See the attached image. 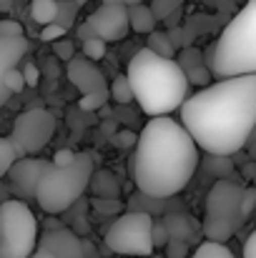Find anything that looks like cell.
Returning a JSON list of instances; mask_svg holds the SVG:
<instances>
[{"label": "cell", "instance_id": "ffe728a7", "mask_svg": "<svg viewBox=\"0 0 256 258\" xmlns=\"http://www.w3.org/2000/svg\"><path fill=\"white\" fill-rule=\"evenodd\" d=\"M188 258H234V253H231V248H229L224 241H211V238H206L203 243H198V246L191 251Z\"/></svg>", "mask_w": 256, "mask_h": 258}, {"label": "cell", "instance_id": "30bf717a", "mask_svg": "<svg viewBox=\"0 0 256 258\" xmlns=\"http://www.w3.org/2000/svg\"><path fill=\"white\" fill-rule=\"evenodd\" d=\"M68 81L81 90V110H95V108H103L106 100L111 98V88L106 83L100 68H95V60L90 58H73L68 60Z\"/></svg>", "mask_w": 256, "mask_h": 258}, {"label": "cell", "instance_id": "d6a6232c", "mask_svg": "<svg viewBox=\"0 0 256 258\" xmlns=\"http://www.w3.org/2000/svg\"><path fill=\"white\" fill-rule=\"evenodd\" d=\"M136 143H138V136L131 133V131H118L113 136V146H118V148H128V146L136 148Z\"/></svg>", "mask_w": 256, "mask_h": 258}, {"label": "cell", "instance_id": "e0dca14e", "mask_svg": "<svg viewBox=\"0 0 256 258\" xmlns=\"http://www.w3.org/2000/svg\"><path fill=\"white\" fill-rule=\"evenodd\" d=\"M61 3L58 0H30V18L38 25H48L58 20Z\"/></svg>", "mask_w": 256, "mask_h": 258}, {"label": "cell", "instance_id": "9c48e42d", "mask_svg": "<svg viewBox=\"0 0 256 258\" xmlns=\"http://www.w3.org/2000/svg\"><path fill=\"white\" fill-rule=\"evenodd\" d=\"M53 133H56V115L48 108H28L15 118L10 138L15 141L20 156L25 158L28 153L43 151L50 143Z\"/></svg>", "mask_w": 256, "mask_h": 258}, {"label": "cell", "instance_id": "4316f807", "mask_svg": "<svg viewBox=\"0 0 256 258\" xmlns=\"http://www.w3.org/2000/svg\"><path fill=\"white\" fill-rule=\"evenodd\" d=\"M90 206H93L98 213H103V216L121 213V201H118V198H103V196H95V198L90 201Z\"/></svg>", "mask_w": 256, "mask_h": 258}, {"label": "cell", "instance_id": "4fadbf2b", "mask_svg": "<svg viewBox=\"0 0 256 258\" xmlns=\"http://www.w3.org/2000/svg\"><path fill=\"white\" fill-rule=\"evenodd\" d=\"M40 248L56 253L58 258H83L85 256V238H78L76 231L71 228H56V231H43Z\"/></svg>", "mask_w": 256, "mask_h": 258}, {"label": "cell", "instance_id": "ba28073f", "mask_svg": "<svg viewBox=\"0 0 256 258\" xmlns=\"http://www.w3.org/2000/svg\"><path fill=\"white\" fill-rule=\"evenodd\" d=\"M153 223H156V218L146 211H128V213L118 216L103 233L106 248L118 256L148 258L156 251Z\"/></svg>", "mask_w": 256, "mask_h": 258}, {"label": "cell", "instance_id": "44dd1931", "mask_svg": "<svg viewBox=\"0 0 256 258\" xmlns=\"http://www.w3.org/2000/svg\"><path fill=\"white\" fill-rule=\"evenodd\" d=\"M23 156H20V151H18V146H15V141L8 136V138H3L0 141V175H8L10 168L20 161Z\"/></svg>", "mask_w": 256, "mask_h": 258}, {"label": "cell", "instance_id": "cb8c5ba5", "mask_svg": "<svg viewBox=\"0 0 256 258\" xmlns=\"http://www.w3.org/2000/svg\"><path fill=\"white\" fill-rule=\"evenodd\" d=\"M0 83H3V86H8L13 93H20L23 88L28 86V83H25V73H23L20 68L3 71V73H0Z\"/></svg>", "mask_w": 256, "mask_h": 258}, {"label": "cell", "instance_id": "d590c367", "mask_svg": "<svg viewBox=\"0 0 256 258\" xmlns=\"http://www.w3.org/2000/svg\"><path fill=\"white\" fill-rule=\"evenodd\" d=\"M23 73H25V83L30 88L38 86V81H40V71H38V66L35 63H25L23 66Z\"/></svg>", "mask_w": 256, "mask_h": 258}, {"label": "cell", "instance_id": "7bdbcfd3", "mask_svg": "<svg viewBox=\"0 0 256 258\" xmlns=\"http://www.w3.org/2000/svg\"><path fill=\"white\" fill-rule=\"evenodd\" d=\"M30 258H58L56 256V253H50V251H45V248H40V246H38V251H35V253H33V256Z\"/></svg>", "mask_w": 256, "mask_h": 258}, {"label": "cell", "instance_id": "83f0119b", "mask_svg": "<svg viewBox=\"0 0 256 258\" xmlns=\"http://www.w3.org/2000/svg\"><path fill=\"white\" fill-rule=\"evenodd\" d=\"M61 38H66V25L63 23H48V25H43V30H40V40H45V43H56V40H61Z\"/></svg>", "mask_w": 256, "mask_h": 258}, {"label": "cell", "instance_id": "b9f144b4", "mask_svg": "<svg viewBox=\"0 0 256 258\" xmlns=\"http://www.w3.org/2000/svg\"><path fill=\"white\" fill-rule=\"evenodd\" d=\"M83 258H100V253L95 251V246L90 241H85V256Z\"/></svg>", "mask_w": 256, "mask_h": 258}, {"label": "cell", "instance_id": "e575fe53", "mask_svg": "<svg viewBox=\"0 0 256 258\" xmlns=\"http://www.w3.org/2000/svg\"><path fill=\"white\" fill-rule=\"evenodd\" d=\"M25 30H23V25L18 23V20H3L0 23V35H23Z\"/></svg>", "mask_w": 256, "mask_h": 258}, {"label": "cell", "instance_id": "d6986e66", "mask_svg": "<svg viewBox=\"0 0 256 258\" xmlns=\"http://www.w3.org/2000/svg\"><path fill=\"white\" fill-rule=\"evenodd\" d=\"M203 168H206V173H211L214 178H234V161H231V156L206 153Z\"/></svg>", "mask_w": 256, "mask_h": 258}, {"label": "cell", "instance_id": "5b68a950", "mask_svg": "<svg viewBox=\"0 0 256 258\" xmlns=\"http://www.w3.org/2000/svg\"><path fill=\"white\" fill-rule=\"evenodd\" d=\"M93 173L95 171H93L90 153H78L76 161L66 163V166L50 163V168L43 173V178L38 183L35 203L45 213H56V216L68 211L73 203L81 201V196L90 188Z\"/></svg>", "mask_w": 256, "mask_h": 258}, {"label": "cell", "instance_id": "7402d4cb", "mask_svg": "<svg viewBox=\"0 0 256 258\" xmlns=\"http://www.w3.org/2000/svg\"><path fill=\"white\" fill-rule=\"evenodd\" d=\"M146 45H148L151 50L166 55V58H173V55H176V43H173L171 33H164V30H153V33H148Z\"/></svg>", "mask_w": 256, "mask_h": 258}, {"label": "cell", "instance_id": "8fae6325", "mask_svg": "<svg viewBox=\"0 0 256 258\" xmlns=\"http://www.w3.org/2000/svg\"><path fill=\"white\" fill-rule=\"evenodd\" d=\"M85 20L95 30V35L108 43L123 40L131 30V13L126 3H100V8H95Z\"/></svg>", "mask_w": 256, "mask_h": 258}, {"label": "cell", "instance_id": "277c9868", "mask_svg": "<svg viewBox=\"0 0 256 258\" xmlns=\"http://www.w3.org/2000/svg\"><path fill=\"white\" fill-rule=\"evenodd\" d=\"M209 66L216 78L256 73V0L231 18L209 50Z\"/></svg>", "mask_w": 256, "mask_h": 258}, {"label": "cell", "instance_id": "f546056e", "mask_svg": "<svg viewBox=\"0 0 256 258\" xmlns=\"http://www.w3.org/2000/svg\"><path fill=\"white\" fill-rule=\"evenodd\" d=\"M178 63L183 66V71H191V68L201 66V50H196V48H183V50L178 53Z\"/></svg>", "mask_w": 256, "mask_h": 258}, {"label": "cell", "instance_id": "6da1fadb", "mask_svg": "<svg viewBox=\"0 0 256 258\" xmlns=\"http://www.w3.org/2000/svg\"><path fill=\"white\" fill-rule=\"evenodd\" d=\"M181 123L203 153L234 156L256 128V73L219 78L181 105Z\"/></svg>", "mask_w": 256, "mask_h": 258}, {"label": "cell", "instance_id": "bcb514c9", "mask_svg": "<svg viewBox=\"0 0 256 258\" xmlns=\"http://www.w3.org/2000/svg\"><path fill=\"white\" fill-rule=\"evenodd\" d=\"M76 3H78V5H85V3H90V0H76Z\"/></svg>", "mask_w": 256, "mask_h": 258}, {"label": "cell", "instance_id": "f35d334b", "mask_svg": "<svg viewBox=\"0 0 256 258\" xmlns=\"http://www.w3.org/2000/svg\"><path fill=\"white\" fill-rule=\"evenodd\" d=\"M71 18H73V13H71V8H68V3H66V0H61V10H58V23H63V25L68 28V23H71Z\"/></svg>", "mask_w": 256, "mask_h": 258}, {"label": "cell", "instance_id": "8d00e7d4", "mask_svg": "<svg viewBox=\"0 0 256 258\" xmlns=\"http://www.w3.org/2000/svg\"><path fill=\"white\" fill-rule=\"evenodd\" d=\"M76 156H78V153H73L71 148H61V151L53 156V163H58V166H66V163H73V161H76Z\"/></svg>", "mask_w": 256, "mask_h": 258}, {"label": "cell", "instance_id": "603a6c76", "mask_svg": "<svg viewBox=\"0 0 256 258\" xmlns=\"http://www.w3.org/2000/svg\"><path fill=\"white\" fill-rule=\"evenodd\" d=\"M111 98H113L116 103H121V105H126V103L136 100V93H133V86H131L128 73H126V76L113 78V83H111Z\"/></svg>", "mask_w": 256, "mask_h": 258}, {"label": "cell", "instance_id": "ee69618b", "mask_svg": "<svg viewBox=\"0 0 256 258\" xmlns=\"http://www.w3.org/2000/svg\"><path fill=\"white\" fill-rule=\"evenodd\" d=\"M0 86H3V83H0ZM10 93H13L10 88L3 86V95H0V100H3V103H8V100H10Z\"/></svg>", "mask_w": 256, "mask_h": 258}, {"label": "cell", "instance_id": "3957f363", "mask_svg": "<svg viewBox=\"0 0 256 258\" xmlns=\"http://www.w3.org/2000/svg\"><path fill=\"white\" fill-rule=\"evenodd\" d=\"M128 78L141 110L153 115H169L181 108L188 98V73L176 58H166L148 45L141 48L128 63Z\"/></svg>", "mask_w": 256, "mask_h": 258}, {"label": "cell", "instance_id": "4dcf8cb0", "mask_svg": "<svg viewBox=\"0 0 256 258\" xmlns=\"http://www.w3.org/2000/svg\"><path fill=\"white\" fill-rule=\"evenodd\" d=\"M169 241L171 233L166 228V223H164V218H156V223H153V243H156V248H166Z\"/></svg>", "mask_w": 256, "mask_h": 258}, {"label": "cell", "instance_id": "7c38bea8", "mask_svg": "<svg viewBox=\"0 0 256 258\" xmlns=\"http://www.w3.org/2000/svg\"><path fill=\"white\" fill-rule=\"evenodd\" d=\"M53 161H43V158H20L10 173L5 175L13 185V190L23 198V201H35L38 198V183L43 178V173L50 168Z\"/></svg>", "mask_w": 256, "mask_h": 258}, {"label": "cell", "instance_id": "7dc6e473", "mask_svg": "<svg viewBox=\"0 0 256 258\" xmlns=\"http://www.w3.org/2000/svg\"><path fill=\"white\" fill-rule=\"evenodd\" d=\"M251 183H254V185H256V178H254V180H251Z\"/></svg>", "mask_w": 256, "mask_h": 258}, {"label": "cell", "instance_id": "8992f818", "mask_svg": "<svg viewBox=\"0 0 256 258\" xmlns=\"http://www.w3.org/2000/svg\"><path fill=\"white\" fill-rule=\"evenodd\" d=\"M244 198H246V188L241 183H236L234 178H219L206 196L201 236L224 243L231 236H236L239 228L249 221L244 213Z\"/></svg>", "mask_w": 256, "mask_h": 258}, {"label": "cell", "instance_id": "2e32d148", "mask_svg": "<svg viewBox=\"0 0 256 258\" xmlns=\"http://www.w3.org/2000/svg\"><path fill=\"white\" fill-rule=\"evenodd\" d=\"M128 13H131V30L133 33H153L156 30V23H159V15L153 10V5H146V3H136V5H128Z\"/></svg>", "mask_w": 256, "mask_h": 258}, {"label": "cell", "instance_id": "52a82bcc", "mask_svg": "<svg viewBox=\"0 0 256 258\" xmlns=\"http://www.w3.org/2000/svg\"><path fill=\"white\" fill-rule=\"evenodd\" d=\"M38 218L23 198L0 206V258H30L38 251Z\"/></svg>", "mask_w": 256, "mask_h": 258}, {"label": "cell", "instance_id": "74e56055", "mask_svg": "<svg viewBox=\"0 0 256 258\" xmlns=\"http://www.w3.org/2000/svg\"><path fill=\"white\" fill-rule=\"evenodd\" d=\"M244 258H256V228L251 231V236L244 243Z\"/></svg>", "mask_w": 256, "mask_h": 258}, {"label": "cell", "instance_id": "836d02e7", "mask_svg": "<svg viewBox=\"0 0 256 258\" xmlns=\"http://www.w3.org/2000/svg\"><path fill=\"white\" fill-rule=\"evenodd\" d=\"M181 3H183V0H153V10H156L159 18H166V15L173 13Z\"/></svg>", "mask_w": 256, "mask_h": 258}, {"label": "cell", "instance_id": "ac0fdd59", "mask_svg": "<svg viewBox=\"0 0 256 258\" xmlns=\"http://www.w3.org/2000/svg\"><path fill=\"white\" fill-rule=\"evenodd\" d=\"M90 190L103 198H118V180L111 171H95L90 178Z\"/></svg>", "mask_w": 256, "mask_h": 258}, {"label": "cell", "instance_id": "1f68e13d", "mask_svg": "<svg viewBox=\"0 0 256 258\" xmlns=\"http://www.w3.org/2000/svg\"><path fill=\"white\" fill-rule=\"evenodd\" d=\"M53 53H56L61 60H66V63L76 58V55H73V43H71V40H66V38H61V40H56V43H53Z\"/></svg>", "mask_w": 256, "mask_h": 258}, {"label": "cell", "instance_id": "f1b7e54d", "mask_svg": "<svg viewBox=\"0 0 256 258\" xmlns=\"http://www.w3.org/2000/svg\"><path fill=\"white\" fill-rule=\"evenodd\" d=\"M166 256L169 258H188L191 256V243L181 241V238H171L166 246Z\"/></svg>", "mask_w": 256, "mask_h": 258}, {"label": "cell", "instance_id": "d4e9b609", "mask_svg": "<svg viewBox=\"0 0 256 258\" xmlns=\"http://www.w3.org/2000/svg\"><path fill=\"white\" fill-rule=\"evenodd\" d=\"M106 45H108V40H103L100 35H93V38L83 40V55L90 60H100L106 55Z\"/></svg>", "mask_w": 256, "mask_h": 258}, {"label": "cell", "instance_id": "5bb4252c", "mask_svg": "<svg viewBox=\"0 0 256 258\" xmlns=\"http://www.w3.org/2000/svg\"><path fill=\"white\" fill-rule=\"evenodd\" d=\"M30 50V43L25 35H0V73L18 68L20 58Z\"/></svg>", "mask_w": 256, "mask_h": 258}, {"label": "cell", "instance_id": "484cf974", "mask_svg": "<svg viewBox=\"0 0 256 258\" xmlns=\"http://www.w3.org/2000/svg\"><path fill=\"white\" fill-rule=\"evenodd\" d=\"M188 73V81H191V86H209L211 83V76H214V71H211V66H196V68H191V71H186Z\"/></svg>", "mask_w": 256, "mask_h": 258}, {"label": "cell", "instance_id": "7a4b0ae2", "mask_svg": "<svg viewBox=\"0 0 256 258\" xmlns=\"http://www.w3.org/2000/svg\"><path fill=\"white\" fill-rule=\"evenodd\" d=\"M198 143L191 131L169 115H153L138 133L133 151V183L138 193L153 198L178 196L201 163Z\"/></svg>", "mask_w": 256, "mask_h": 258}, {"label": "cell", "instance_id": "60d3db41", "mask_svg": "<svg viewBox=\"0 0 256 258\" xmlns=\"http://www.w3.org/2000/svg\"><path fill=\"white\" fill-rule=\"evenodd\" d=\"M48 216H50V218L45 221V231H56V228H63V223H61V221L56 218V213H48Z\"/></svg>", "mask_w": 256, "mask_h": 258}, {"label": "cell", "instance_id": "f6af8a7d", "mask_svg": "<svg viewBox=\"0 0 256 258\" xmlns=\"http://www.w3.org/2000/svg\"><path fill=\"white\" fill-rule=\"evenodd\" d=\"M103 3H126V5H136V3H143V0H103Z\"/></svg>", "mask_w": 256, "mask_h": 258}, {"label": "cell", "instance_id": "ab89813d", "mask_svg": "<svg viewBox=\"0 0 256 258\" xmlns=\"http://www.w3.org/2000/svg\"><path fill=\"white\" fill-rule=\"evenodd\" d=\"M241 175H244L246 180H254V178H256V163H244V168H241Z\"/></svg>", "mask_w": 256, "mask_h": 258}, {"label": "cell", "instance_id": "9a60e30c", "mask_svg": "<svg viewBox=\"0 0 256 258\" xmlns=\"http://www.w3.org/2000/svg\"><path fill=\"white\" fill-rule=\"evenodd\" d=\"M166 228H169L171 238H181V241H188L193 243L196 236H198V228L193 226V221L186 216V213H164L161 216Z\"/></svg>", "mask_w": 256, "mask_h": 258}]
</instances>
